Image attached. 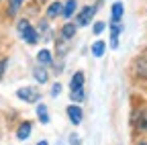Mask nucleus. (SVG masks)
<instances>
[{"mask_svg":"<svg viewBox=\"0 0 147 145\" xmlns=\"http://www.w3.org/2000/svg\"><path fill=\"white\" fill-rule=\"evenodd\" d=\"M69 88H71V90L84 88V74H82V71H76V74H74V78H71V82H69Z\"/></svg>","mask_w":147,"mask_h":145,"instance_id":"nucleus-8","label":"nucleus"},{"mask_svg":"<svg viewBox=\"0 0 147 145\" xmlns=\"http://www.w3.org/2000/svg\"><path fill=\"white\" fill-rule=\"evenodd\" d=\"M37 61H39V65H49L51 63V53L47 49H41L37 53Z\"/></svg>","mask_w":147,"mask_h":145,"instance_id":"nucleus-10","label":"nucleus"},{"mask_svg":"<svg viewBox=\"0 0 147 145\" xmlns=\"http://www.w3.org/2000/svg\"><path fill=\"white\" fill-rule=\"evenodd\" d=\"M6 63H8V59H0V78L4 76V69H6Z\"/></svg>","mask_w":147,"mask_h":145,"instance_id":"nucleus-20","label":"nucleus"},{"mask_svg":"<svg viewBox=\"0 0 147 145\" xmlns=\"http://www.w3.org/2000/svg\"><path fill=\"white\" fill-rule=\"evenodd\" d=\"M51 92H53V96H57V94L61 92V86H59V84H53V88H51Z\"/></svg>","mask_w":147,"mask_h":145,"instance_id":"nucleus-21","label":"nucleus"},{"mask_svg":"<svg viewBox=\"0 0 147 145\" xmlns=\"http://www.w3.org/2000/svg\"><path fill=\"white\" fill-rule=\"evenodd\" d=\"M23 4V0H10V6H8V14H16L18 6Z\"/></svg>","mask_w":147,"mask_h":145,"instance_id":"nucleus-17","label":"nucleus"},{"mask_svg":"<svg viewBox=\"0 0 147 145\" xmlns=\"http://www.w3.org/2000/svg\"><path fill=\"white\" fill-rule=\"evenodd\" d=\"M104 27H106V25L100 21V23H96V25H94V29H92V31H94V35H100V33L104 31Z\"/></svg>","mask_w":147,"mask_h":145,"instance_id":"nucleus-19","label":"nucleus"},{"mask_svg":"<svg viewBox=\"0 0 147 145\" xmlns=\"http://www.w3.org/2000/svg\"><path fill=\"white\" fill-rule=\"evenodd\" d=\"M67 117H69V121H71L74 125H80V121H82V108L76 106V104L67 106Z\"/></svg>","mask_w":147,"mask_h":145,"instance_id":"nucleus-4","label":"nucleus"},{"mask_svg":"<svg viewBox=\"0 0 147 145\" xmlns=\"http://www.w3.org/2000/svg\"><path fill=\"white\" fill-rule=\"evenodd\" d=\"M94 12H96V6H84V10H80V14H78V25H88L90 21H92V16H94Z\"/></svg>","mask_w":147,"mask_h":145,"instance_id":"nucleus-3","label":"nucleus"},{"mask_svg":"<svg viewBox=\"0 0 147 145\" xmlns=\"http://www.w3.org/2000/svg\"><path fill=\"white\" fill-rule=\"evenodd\" d=\"M76 6H78L76 0H67V4L63 6V12H61V14L65 16V19H69L71 14H76Z\"/></svg>","mask_w":147,"mask_h":145,"instance_id":"nucleus-12","label":"nucleus"},{"mask_svg":"<svg viewBox=\"0 0 147 145\" xmlns=\"http://www.w3.org/2000/svg\"><path fill=\"white\" fill-rule=\"evenodd\" d=\"M37 145H47V141H39V143H37Z\"/></svg>","mask_w":147,"mask_h":145,"instance_id":"nucleus-23","label":"nucleus"},{"mask_svg":"<svg viewBox=\"0 0 147 145\" xmlns=\"http://www.w3.org/2000/svg\"><path fill=\"white\" fill-rule=\"evenodd\" d=\"M141 145H147V143H141Z\"/></svg>","mask_w":147,"mask_h":145,"instance_id":"nucleus-24","label":"nucleus"},{"mask_svg":"<svg viewBox=\"0 0 147 145\" xmlns=\"http://www.w3.org/2000/svg\"><path fill=\"white\" fill-rule=\"evenodd\" d=\"M69 141H71V145H80V137H78L76 133H74V135L69 137Z\"/></svg>","mask_w":147,"mask_h":145,"instance_id":"nucleus-22","label":"nucleus"},{"mask_svg":"<svg viewBox=\"0 0 147 145\" xmlns=\"http://www.w3.org/2000/svg\"><path fill=\"white\" fill-rule=\"evenodd\" d=\"M61 12H63V4L53 2V4H49V8H47V19H55V16H59Z\"/></svg>","mask_w":147,"mask_h":145,"instance_id":"nucleus-6","label":"nucleus"},{"mask_svg":"<svg viewBox=\"0 0 147 145\" xmlns=\"http://www.w3.org/2000/svg\"><path fill=\"white\" fill-rule=\"evenodd\" d=\"M104 51H106V43H102V41L92 43V55H94V57H102Z\"/></svg>","mask_w":147,"mask_h":145,"instance_id":"nucleus-9","label":"nucleus"},{"mask_svg":"<svg viewBox=\"0 0 147 145\" xmlns=\"http://www.w3.org/2000/svg\"><path fill=\"white\" fill-rule=\"evenodd\" d=\"M29 135H31V123H23L18 127V131H16V137L18 139H27Z\"/></svg>","mask_w":147,"mask_h":145,"instance_id":"nucleus-13","label":"nucleus"},{"mask_svg":"<svg viewBox=\"0 0 147 145\" xmlns=\"http://www.w3.org/2000/svg\"><path fill=\"white\" fill-rule=\"evenodd\" d=\"M16 96L21 98V100H25V102H37V100L41 98V94L37 92L35 88H29V86L27 88H18L16 90Z\"/></svg>","mask_w":147,"mask_h":145,"instance_id":"nucleus-2","label":"nucleus"},{"mask_svg":"<svg viewBox=\"0 0 147 145\" xmlns=\"http://www.w3.org/2000/svg\"><path fill=\"white\" fill-rule=\"evenodd\" d=\"M137 125H139V129H145V131H147V111H141V113H139Z\"/></svg>","mask_w":147,"mask_h":145,"instance_id":"nucleus-16","label":"nucleus"},{"mask_svg":"<svg viewBox=\"0 0 147 145\" xmlns=\"http://www.w3.org/2000/svg\"><path fill=\"white\" fill-rule=\"evenodd\" d=\"M121 31H123L121 23H113V33H110V47H113V49L119 47V35H121Z\"/></svg>","mask_w":147,"mask_h":145,"instance_id":"nucleus-5","label":"nucleus"},{"mask_svg":"<svg viewBox=\"0 0 147 145\" xmlns=\"http://www.w3.org/2000/svg\"><path fill=\"white\" fill-rule=\"evenodd\" d=\"M61 35H63V37L65 39H69V37H74V35H76V27H74V25H63L61 27Z\"/></svg>","mask_w":147,"mask_h":145,"instance_id":"nucleus-15","label":"nucleus"},{"mask_svg":"<svg viewBox=\"0 0 147 145\" xmlns=\"http://www.w3.org/2000/svg\"><path fill=\"white\" fill-rule=\"evenodd\" d=\"M37 117H39L41 123H49V113H47V106H45V104H39V106H37Z\"/></svg>","mask_w":147,"mask_h":145,"instance_id":"nucleus-14","label":"nucleus"},{"mask_svg":"<svg viewBox=\"0 0 147 145\" xmlns=\"http://www.w3.org/2000/svg\"><path fill=\"white\" fill-rule=\"evenodd\" d=\"M110 10H113V23H119L123 19V2H115Z\"/></svg>","mask_w":147,"mask_h":145,"instance_id":"nucleus-11","label":"nucleus"},{"mask_svg":"<svg viewBox=\"0 0 147 145\" xmlns=\"http://www.w3.org/2000/svg\"><path fill=\"white\" fill-rule=\"evenodd\" d=\"M33 76H35V80L39 82V84H45V82H47V69H45L43 65H37V67L33 69Z\"/></svg>","mask_w":147,"mask_h":145,"instance_id":"nucleus-7","label":"nucleus"},{"mask_svg":"<svg viewBox=\"0 0 147 145\" xmlns=\"http://www.w3.org/2000/svg\"><path fill=\"white\" fill-rule=\"evenodd\" d=\"M71 98L76 100V102L84 100V88H78V90H71Z\"/></svg>","mask_w":147,"mask_h":145,"instance_id":"nucleus-18","label":"nucleus"},{"mask_svg":"<svg viewBox=\"0 0 147 145\" xmlns=\"http://www.w3.org/2000/svg\"><path fill=\"white\" fill-rule=\"evenodd\" d=\"M16 29H18V35L27 41V43H31V45H35L37 41H39V35H37V31L31 27V23L29 21H18V25H16Z\"/></svg>","mask_w":147,"mask_h":145,"instance_id":"nucleus-1","label":"nucleus"}]
</instances>
